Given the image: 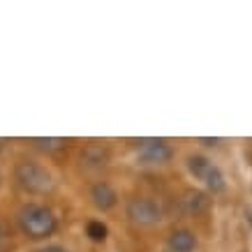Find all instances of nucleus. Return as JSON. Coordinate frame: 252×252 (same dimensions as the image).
<instances>
[{
	"mask_svg": "<svg viewBox=\"0 0 252 252\" xmlns=\"http://www.w3.org/2000/svg\"><path fill=\"white\" fill-rule=\"evenodd\" d=\"M19 224H21L23 234L31 238H44L51 236L56 229V218L46 206L39 204H26L19 211Z\"/></svg>",
	"mask_w": 252,
	"mask_h": 252,
	"instance_id": "obj_1",
	"label": "nucleus"
},
{
	"mask_svg": "<svg viewBox=\"0 0 252 252\" xmlns=\"http://www.w3.org/2000/svg\"><path fill=\"white\" fill-rule=\"evenodd\" d=\"M14 178L23 190L32 192V194H46V192L54 190L56 185L54 176L42 164H35V162H19L14 169Z\"/></svg>",
	"mask_w": 252,
	"mask_h": 252,
	"instance_id": "obj_2",
	"label": "nucleus"
},
{
	"mask_svg": "<svg viewBox=\"0 0 252 252\" xmlns=\"http://www.w3.org/2000/svg\"><path fill=\"white\" fill-rule=\"evenodd\" d=\"M127 218L134 224H155L162 220V208L155 204L153 199L146 197H134L127 201Z\"/></svg>",
	"mask_w": 252,
	"mask_h": 252,
	"instance_id": "obj_3",
	"label": "nucleus"
},
{
	"mask_svg": "<svg viewBox=\"0 0 252 252\" xmlns=\"http://www.w3.org/2000/svg\"><path fill=\"white\" fill-rule=\"evenodd\" d=\"M139 155L148 164H164V162L171 160V148L162 139H141L139 141Z\"/></svg>",
	"mask_w": 252,
	"mask_h": 252,
	"instance_id": "obj_4",
	"label": "nucleus"
},
{
	"mask_svg": "<svg viewBox=\"0 0 252 252\" xmlns=\"http://www.w3.org/2000/svg\"><path fill=\"white\" fill-rule=\"evenodd\" d=\"M91 199H93V204H95L97 208L109 211V208L116 206V199H118V194H116V190L107 183V181H99V183L93 185Z\"/></svg>",
	"mask_w": 252,
	"mask_h": 252,
	"instance_id": "obj_5",
	"label": "nucleus"
},
{
	"mask_svg": "<svg viewBox=\"0 0 252 252\" xmlns=\"http://www.w3.org/2000/svg\"><path fill=\"white\" fill-rule=\"evenodd\" d=\"M169 248L174 252H192L197 248V238L188 229H176L174 234L169 236Z\"/></svg>",
	"mask_w": 252,
	"mask_h": 252,
	"instance_id": "obj_6",
	"label": "nucleus"
},
{
	"mask_svg": "<svg viewBox=\"0 0 252 252\" xmlns=\"http://www.w3.org/2000/svg\"><path fill=\"white\" fill-rule=\"evenodd\" d=\"M81 162H84L86 167H104L109 162V151L97 144L86 146L84 153H81Z\"/></svg>",
	"mask_w": 252,
	"mask_h": 252,
	"instance_id": "obj_7",
	"label": "nucleus"
},
{
	"mask_svg": "<svg viewBox=\"0 0 252 252\" xmlns=\"http://www.w3.org/2000/svg\"><path fill=\"white\" fill-rule=\"evenodd\" d=\"M183 206L190 211V213H201V211H206L208 208V199L206 194H201V192H185V197H183Z\"/></svg>",
	"mask_w": 252,
	"mask_h": 252,
	"instance_id": "obj_8",
	"label": "nucleus"
},
{
	"mask_svg": "<svg viewBox=\"0 0 252 252\" xmlns=\"http://www.w3.org/2000/svg\"><path fill=\"white\" fill-rule=\"evenodd\" d=\"M188 167H190V171L197 176V178L204 181V176L208 174V169L213 167V162L206 160L204 155H190V158H188Z\"/></svg>",
	"mask_w": 252,
	"mask_h": 252,
	"instance_id": "obj_9",
	"label": "nucleus"
},
{
	"mask_svg": "<svg viewBox=\"0 0 252 252\" xmlns=\"http://www.w3.org/2000/svg\"><path fill=\"white\" fill-rule=\"evenodd\" d=\"M204 183H206L208 190H213V192H222V190H224V176H222V171L213 164V167L208 169V174L204 176Z\"/></svg>",
	"mask_w": 252,
	"mask_h": 252,
	"instance_id": "obj_10",
	"label": "nucleus"
},
{
	"mask_svg": "<svg viewBox=\"0 0 252 252\" xmlns=\"http://www.w3.org/2000/svg\"><path fill=\"white\" fill-rule=\"evenodd\" d=\"M86 234H88L93 241H104V238H107V227H104L102 222H88Z\"/></svg>",
	"mask_w": 252,
	"mask_h": 252,
	"instance_id": "obj_11",
	"label": "nucleus"
},
{
	"mask_svg": "<svg viewBox=\"0 0 252 252\" xmlns=\"http://www.w3.org/2000/svg\"><path fill=\"white\" fill-rule=\"evenodd\" d=\"M32 144L42 151H58V148H63L65 141L63 139H32Z\"/></svg>",
	"mask_w": 252,
	"mask_h": 252,
	"instance_id": "obj_12",
	"label": "nucleus"
},
{
	"mask_svg": "<svg viewBox=\"0 0 252 252\" xmlns=\"http://www.w3.org/2000/svg\"><path fill=\"white\" fill-rule=\"evenodd\" d=\"M35 252H67L63 245H46V248H39V250H35Z\"/></svg>",
	"mask_w": 252,
	"mask_h": 252,
	"instance_id": "obj_13",
	"label": "nucleus"
},
{
	"mask_svg": "<svg viewBox=\"0 0 252 252\" xmlns=\"http://www.w3.org/2000/svg\"><path fill=\"white\" fill-rule=\"evenodd\" d=\"M7 243H9V238H7V234L0 229V252H5L7 250Z\"/></svg>",
	"mask_w": 252,
	"mask_h": 252,
	"instance_id": "obj_14",
	"label": "nucleus"
}]
</instances>
